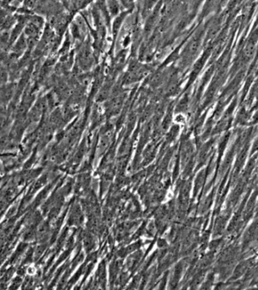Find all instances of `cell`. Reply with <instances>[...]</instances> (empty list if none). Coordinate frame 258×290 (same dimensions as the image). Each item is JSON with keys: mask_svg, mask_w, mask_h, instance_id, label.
<instances>
[{"mask_svg": "<svg viewBox=\"0 0 258 290\" xmlns=\"http://www.w3.org/2000/svg\"><path fill=\"white\" fill-rule=\"evenodd\" d=\"M125 15L126 14H122V15L116 17L115 20H114V24H113V32H114V35L117 34V32L120 30L121 25H122V22Z\"/></svg>", "mask_w": 258, "mask_h": 290, "instance_id": "cell-2", "label": "cell"}, {"mask_svg": "<svg viewBox=\"0 0 258 290\" xmlns=\"http://www.w3.org/2000/svg\"><path fill=\"white\" fill-rule=\"evenodd\" d=\"M1 79L3 82H6L7 80V72L6 70L3 69V68H2L1 69Z\"/></svg>", "mask_w": 258, "mask_h": 290, "instance_id": "cell-5", "label": "cell"}, {"mask_svg": "<svg viewBox=\"0 0 258 290\" xmlns=\"http://www.w3.org/2000/svg\"><path fill=\"white\" fill-rule=\"evenodd\" d=\"M108 6H109L110 13L112 15H117L119 11V6L117 3H115V2H109V3H108Z\"/></svg>", "mask_w": 258, "mask_h": 290, "instance_id": "cell-3", "label": "cell"}, {"mask_svg": "<svg viewBox=\"0 0 258 290\" xmlns=\"http://www.w3.org/2000/svg\"><path fill=\"white\" fill-rule=\"evenodd\" d=\"M32 24L36 28H41L43 26V24H44V20L41 17H37V16H33L31 17Z\"/></svg>", "mask_w": 258, "mask_h": 290, "instance_id": "cell-4", "label": "cell"}, {"mask_svg": "<svg viewBox=\"0 0 258 290\" xmlns=\"http://www.w3.org/2000/svg\"><path fill=\"white\" fill-rule=\"evenodd\" d=\"M38 29L39 28H36L33 24H31V25H27L26 28H25V33L29 37L34 38L35 36H37Z\"/></svg>", "mask_w": 258, "mask_h": 290, "instance_id": "cell-1", "label": "cell"}]
</instances>
